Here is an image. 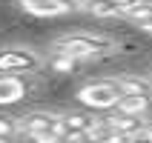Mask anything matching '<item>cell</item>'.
I'll list each match as a JSON object with an SVG mask.
<instances>
[{
  "label": "cell",
  "instance_id": "11",
  "mask_svg": "<svg viewBox=\"0 0 152 143\" xmlns=\"http://www.w3.org/2000/svg\"><path fill=\"white\" fill-rule=\"evenodd\" d=\"M118 86H121V94H146V97H152V83L146 80V77H118Z\"/></svg>",
  "mask_w": 152,
  "mask_h": 143
},
{
  "label": "cell",
  "instance_id": "3",
  "mask_svg": "<svg viewBox=\"0 0 152 143\" xmlns=\"http://www.w3.org/2000/svg\"><path fill=\"white\" fill-rule=\"evenodd\" d=\"M77 100L89 109H115L121 100V86L118 80H92L77 89Z\"/></svg>",
  "mask_w": 152,
  "mask_h": 143
},
{
  "label": "cell",
  "instance_id": "10",
  "mask_svg": "<svg viewBox=\"0 0 152 143\" xmlns=\"http://www.w3.org/2000/svg\"><path fill=\"white\" fill-rule=\"evenodd\" d=\"M118 112H126V115H144L149 109V97L146 94H121V100L115 103Z\"/></svg>",
  "mask_w": 152,
  "mask_h": 143
},
{
  "label": "cell",
  "instance_id": "15",
  "mask_svg": "<svg viewBox=\"0 0 152 143\" xmlns=\"http://www.w3.org/2000/svg\"><path fill=\"white\" fill-rule=\"evenodd\" d=\"M112 3H118V6L124 9V15H126V9H132V6L138 3V0H112Z\"/></svg>",
  "mask_w": 152,
  "mask_h": 143
},
{
  "label": "cell",
  "instance_id": "5",
  "mask_svg": "<svg viewBox=\"0 0 152 143\" xmlns=\"http://www.w3.org/2000/svg\"><path fill=\"white\" fill-rule=\"evenodd\" d=\"M17 6L34 17H60L80 12V0H17Z\"/></svg>",
  "mask_w": 152,
  "mask_h": 143
},
{
  "label": "cell",
  "instance_id": "4",
  "mask_svg": "<svg viewBox=\"0 0 152 143\" xmlns=\"http://www.w3.org/2000/svg\"><path fill=\"white\" fill-rule=\"evenodd\" d=\"M40 54L26 46H12V49H0V72L3 75H26V72H37L40 69Z\"/></svg>",
  "mask_w": 152,
  "mask_h": 143
},
{
  "label": "cell",
  "instance_id": "8",
  "mask_svg": "<svg viewBox=\"0 0 152 143\" xmlns=\"http://www.w3.org/2000/svg\"><path fill=\"white\" fill-rule=\"evenodd\" d=\"M26 97V83L17 75H3L0 72V106H9V103H17Z\"/></svg>",
  "mask_w": 152,
  "mask_h": 143
},
{
  "label": "cell",
  "instance_id": "12",
  "mask_svg": "<svg viewBox=\"0 0 152 143\" xmlns=\"http://www.w3.org/2000/svg\"><path fill=\"white\" fill-rule=\"evenodd\" d=\"M126 20H132V23H138V26H144L146 20H152V3H146V0H138L132 9H126Z\"/></svg>",
  "mask_w": 152,
  "mask_h": 143
},
{
  "label": "cell",
  "instance_id": "17",
  "mask_svg": "<svg viewBox=\"0 0 152 143\" xmlns=\"http://www.w3.org/2000/svg\"><path fill=\"white\" fill-rule=\"evenodd\" d=\"M141 29H144V32H149V34H152V20H146V23L141 26Z\"/></svg>",
  "mask_w": 152,
  "mask_h": 143
},
{
  "label": "cell",
  "instance_id": "14",
  "mask_svg": "<svg viewBox=\"0 0 152 143\" xmlns=\"http://www.w3.org/2000/svg\"><path fill=\"white\" fill-rule=\"evenodd\" d=\"M12 135H17V123L12 118H0V140H6Z\"/></svg>",
  "mask_w": 152,
  "mask_h": 143
},
{
  "label": "cell",
  "instance_id": "1",
  "mask_svg": "<svg viewBox=\"0 0 152 143\" xmlns=\"http://www.w3.org/2000/svg\"><path fill=\"white\" fill-rule=\"evenodd\" d=\"M55 52L58 54H69L75 60H95V57H106L115 52V43L109 37H101V34H66L55 43Z\"/></svg>",
  "mask_w": 152,
  "mask_h": 143
},
{
  "label": "cell",
  "instance_id": "6",
  "mask_svg": "<svg viewBox=\"0 0 152 143\" xmlns=\"http://www.w3.org/2000/svg\"><path fill=\"white\" fill-rule=\"evenodd\" d=\"M95 126L98 120L92 115H80V112L60 115V140H86Z\"/></svg>",
  "mask_w": 152,
  "mask_h": 143
},
{
  "label": "cell",
  "instance_id": "9",
  "mask_svg": "<svg viewBox=\"0 0 152 143\" xmlns=\"http://www.w3.org/2000/svg\"><path fill=\"white\" fill-rule=\"evenodd\" d=\"M80 12H89L92 17H124V9L112 0H83Z\"/></svg>",
  "mask_w": 152,
  "mask_h": 143
},
{
  "label": "cell",
  "instance_id": "7",
  "mask_svg": "<svg viewBox=\"0 0 152 143\" xmlns=\"http://www.w3.org/2000/svg\"><path fill=\"white\" fill-rule=\"evenodd\" d=\"M106 126L121 137V140H129V137H141L144 132V120L141 115H126V112H121V115H112V118L103 120Z\"/></svg>",
  "mask_w": 152,
  "mask_h": 143
},
{
  "label": "cell",
  "instance_id": "13",
  "mask_svg": "<svg viewBox=\"0 0 152 143\" xmlns=\"http://www.w3.org/2000/svg\"><path fill=\"white\" fill-rule=\"evenodd\" d=\"M77 66H80V60L69 57V54H58V52H55V57H52V69H55V72H72V69H77Z\"/></svg>",
  "mask_w": 152,
  "mask_h": 143
},
{
  "label": "cell",
  "instance_id": "2",
  "mask_svg": "<svg viewBox=\"0 0 152 143\" xmlns=\"http://www.w3.org/2000/svg\"><path fill=\"white\" fill-rule=\"evenodd\" d=\"M17 132L32 140H43V143H52V140H60V115H52V112H32L20 118L17 123Z\"/></svg>",
  "mask_w": 152,
  "mask_h": 143
},
{
  "label": "cell",
  "instance_id": "16",
  "mask_svg": "<svg viewBox=\"0 0 152 143\" xmlns=\"http://www.w3.org/2000/svg\"><path fill=\"white\" fill-rule=\"evenodd\" d=\"M141 137H146V140H152V126H144V132H141Z\"/></svg>",
  "mask_w": 152,
  "mask_h": 143
}]
</instances>
